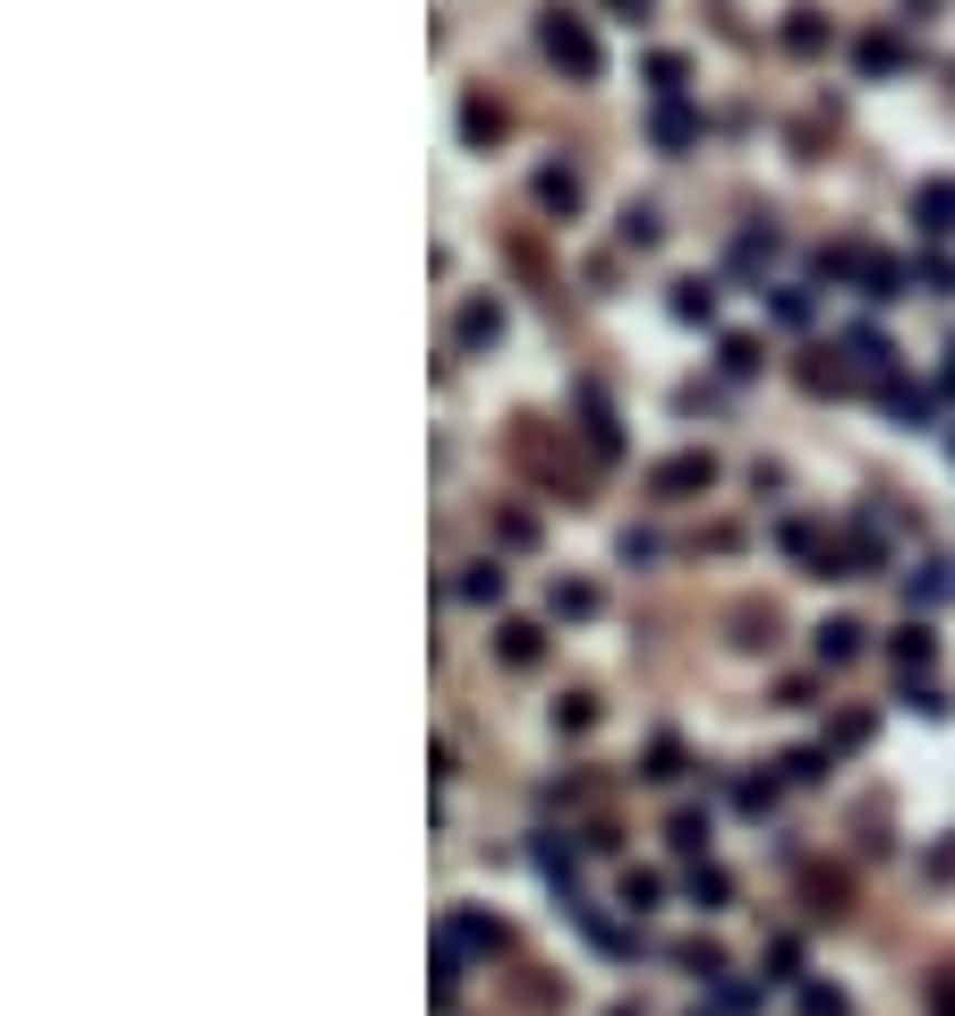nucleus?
<instances>
[{
    "instance_id": "f257e3e1",
    "label": "nucleus",
    "mask_w": 955,
    "mask_h": 1016,
    "mask_svg": "<svg viewBox=\"0 0 955 1016\" xmlns=\"http://www.w3.org/2000/svg\"><path fill=\"white\" fill-rule=\"evenodd\" d=\"M546 52L572 68V77H598V43H589V26H580L572 9H546Z\"/></svg>"
},
{
    "instance_id": "f03ea898",
    "label": "nucleus",
    "mask_w": 955,
    "mask_h": 1016,
    "mask_svg": "<svg viewBox=\"0 0 955 1016\" xmlns=\"http://www.w3.org/2000/svg\"><path fill=\"white\" fill-rule=\"evenodd\" d=\"M708 479H717V470H708V453H683V461H666V470H657V488H666V495H691V488H708Z\"/></svg>"
},
{
    "instance_id": "7ed1b4c3",
    "label": "nucleus",
    "mask_w": 955,
    "mask_h": 1016,
    "mask_svg": "<svg viewBox=\"0 0 955 1016\" xmlns=\"http://www.w3.org/2000/svg\"><path fill=\"white\" fill-rule=\"evenodd\" d=\"M452 949H504V922H486V915H452Z\"/></svg>"
},
{
    "instance_id": "20e7f679",
    "label": "nucleus",
    "mask_w": 955,
    "mask_h": 1016,
    "mask_svg": "<svg viewBox=\"0 0 955 1016\" xmlns=\"http://www.w3.org/2000/svg\"><path fill=\"white\" fill-rule=\"evenodd\" d=\"M854 650H861V623H845V616H836V623H819V657H828V666H845Z\"/></svg>"
},
{
    "instance_id": "39448f33",
    "label": "nucleus",
    "mask_w": 955,
    "mask_h": 1016,
    "mask_svg": "<svg viewBox=\"0 0 955 1016\" xmlns=\"http://www.w3.org/2000/svg\"><path fill=\"white\" fill-rule=\"evenodd\" d=\"M922 231H955V189H947V180H930V189H922Z\"/></svg>"
},
{
    "instance_id": "423d86ee",
    "label": "nucleus",
    "mask_w": 955,
    "mask_h": 1016,
    "mask_svg": "<svg viewBox=\"0 0 955 1016\" xmlns=\"http://www.w3.org/2000/svg\"><path fill=\"white\" fill-rule=\"evenodd\" d=\"M538 197L572 214V205H580V180H572V171H538Z\"/></svg>"
},
{
    "instance_id": "0eeeda50",
    "label": "nucleus",
    "mask_w": 955,
    "mask_h": 1016,
    "mask_svg": "<svg viewBox=\"0 0 955 1016\" xmlns=\"http://www.w3.org/2000/svg\"><path fill=\"white\" fill-rule=\"evenodd\" d=\"M504 657H512V666H529V657H538V632H529V623H504Z\"/></svg>"
},
{
    "instance_id": "6e6552de",
    "label": "nucleus",
    "mask_w": 955,
    "mask_h": 1016,
    "mask_svg": "<svg viewBox=\"0 0 955 1016\" xmlns=\"http://www.w3.org/2000/svg\"><path fill=\"white\" fill-rule=\"evenodd\" d=\"M674 317H708V282H674Z\"/></svg>"
},
{
    "instance_id": "1a4fd4ad",
    "label": "nucleus",
    "mask_w": 955,
    "mask_h": 1016,
    "mask_svg": "<svg viewBox=\"0 0 955 1016\" xmlns=\"http://www.w3.org/2000/svg\"><path fill=\"white\" fill-rule=\"evenodd\" d=\"M895 666H930V632H895Z\"/></svg>"
},
{
    "instance_id": "9d476101",
    "label": "nucleus",
    "mask_w": 955,
    "mask_h": 1016,
    "mask_svg": "<svg viewBox=\"0 0 955 1016\" xmlns=\"http://www.w3.org/2000/svg\"><path fill=\"white\" fill-rule=\"evenodd\" d=\"M785 34H794V52H819V9H794V26H785Z\"/></svg>"
},
{
    "instance_id": "9b49d317",
    "label": "nucleus",
    "mask_w": 955,
    "mask_h": 1016,
    "mask_svg": "<svg viewBox=\"0 0 955 1016\" xmlns=\"http://www.w3.org/2000/svg\"><path fill=\"white\" fill-rule=\"evenodd\" d=\"M657 137H666V146H683V137H691V111H683V103H666V111H657Z\"/></svg>"
},
{
    "instance_id": "f8f14e48",
    "label": "nucleus",
    "mask_w": 955,
    "mask_h": 1016,
    "mask_svg": "<svg viewBox=\"0 0 955 1016\" xmlns=\"http://www.w3.org/2000/svg\"><path fill=\"white\" fill-rule=\"evenodd\" d=\"M461 333H470V342H486V333H504V317H495V308H486V299H478L470 317H461Z\"/></svg>"
},
{
    "instance_id": "ddd939ff",
    "label": "nucleus",
    "mask_w": 955,
    "mask_h": 1016,
    "mask_svg": "<svg viewBox=\"0 0 955 1016\" xmlns=\"http://www.w3.org/2000/svg\"><path fill=\"white\" fill-rule=\"evenodd\" d=\"M691 897H700V906H726V871H691Z\"/></svg>"
},
{
    "instance_id": "4468645a",
    "label": "nucleus",
    "mask_w": 955,
    "mask_h": 1016,
    "mask_svg": "<svg viewBox=\"0 0 955 1016\" xmlns=\"http://www.w3.org/2000/svg\"><path fill=\"white\" fill-rule=\"evenodd\" d=\"M555 607H564V616H589V607H598V590H589V581H572V590H555Z\"/></svg>"
},
{
    "instance_id": "2eb2a0df",
    "label": "nucleus",
    "mask_w": 955,
    "mask_h": 1016,
    "mask_svg": "<svg viewBox=\"0 0 955 1016\" xmlns=\"http://www.w3.org/2000/svg\"><path fill=\"white\" fill-rule=\"evenodd\" d=\"M802 1008H811V1016H845V999H836V991H811Z\"/></svg>"
},
{
    "instance_id": "dca6fc26",
    "label": "nucleus",
    "mask_w": 955,
    "mask_h": 1016,
    "mask_svg": "<svg viewBox=\"0 0 955 1016\" xmlns=\"http://www.w3.org/2000/svg\"><path fill=\"white\" fill-rule=\"evenodd\" d=\"M938 1016H955V983H938Z\"/></svg>"
}]
</instances>
